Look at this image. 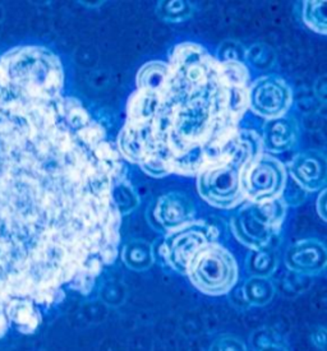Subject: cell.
I'll use <instances>...</instances> for the list:
<instances>
[{"mask_svg": "<svg viewBox=\"0 0 327 351\" xmlns=\"http://www.w3.org/2000/svg\"><path fill=\"white\" fill-rule=\"evenodd\" d=\"M278 267V256L269 247L252 250L248 258V269L253 276L269 278Z\"/></svg>", "mask_w": 327, "mask_h": 351, "instance_id": "obj_15", "label": "cell"}, {"mask_svg": "<svg viewBox=\"0 0 327 351\" xmlns=\"http://www.w3.org/2000/svg\"><path fill=\"white\" fill-rule=\"evenodd\" d=\"M297 123L287 117H281L266 123L261 137L262 148L275 154H280L289 149L297 142Z\"/></svg>", "mask_w": 327, "mask_h": 351, "instance_id": "obj_12", "label": "cell"}, {"mask_svg": "<svg viewBox=\"0 0 327 351\" xmlns=\"http://www.w3.org/2000/svg\"><path fill=\"white\" fill-rule=\"evenodd\" d=\"M219 230L202 220H192L186 225L169 231L161 245V256L170 267L186 275L188 263L198 250L215 243Z\"/></svg>", "mask_w": 327, "mask_h": 351, "instance_id": "obj_6", "label": "cell"}, {"mask_svg": "<svg viewBox=\"0 0 327 351\" xmlns=\"http://www.w3.org/2000/svg\"><path fill=\"white\" fill-rule=\"evenodd\" d=\"M123 262L133 271H146L154 265L155 257L150 243L142 239H132L122 250Z\"/></svg>", "mask_w": 327, "mask_h": 351, "instance_id": "obj_13", "label": "cell"}, {"mask_svg": "<svg viewBox=\"0 0 327 351\" xmlns=\"http://www.w3.org/2000/svg\"><path fill=\"white\" fill-rule=\"evenodd\" d=\"M208 351H248L247 345L233 335H221L216 337Z\"/></svg>", "mask_w": 327, "mask_h": 351, "instance_id": "obj_20", "label": "cell"}, {"mask_svg": "<svg viewBox=\"0 0 327 351\" xmlns=\"http://www.w3.org/2000/svg\"><path fill=\"white\" fill-rule=\"evenodd\" d=\"M291 91L280 77L265 75L250 84L248 108L265 119L281 118L289 110Z\"/></svg>", "mask_w": 327, "mask_h": 351, "instance_id": "obj_8", "label": "cell"}, {"mask_svg": "<svg viewBox=\"0 0 327 351\" xmlns=\"http://www.w3.org/2000/svg\"><path fill=\"white\" fill-rule=\"evenodd\" d=\"M287 184V169L278 158L260 152L245 167L241 186L244 201L267 202L280 198Z\"/></svg>", "mask_w": 327, "mask_h": 351, "instance_id": "obj_7", "label": "cell"}, {"mask_svg": "<svg viewBox=\"0 0 327 351\" xmlns=\"http://www.w3.org/2000/svg\"><path fill=\"white\" fill-rule=\"evenodd\" d=\"M258 351H289V349L285 346V343L284 345H271V346H266V348H263L261 350Z\"/></svg>", "mask_w": 327, "mask_h": 351, "instance_id": "obj_24", "label": "cell"}, {"mask_svg": "<svg viewBox=\"0 0 327 351\" xmlns=\"http://www.w3.org/2000/svg\"><path fill=\"white\" fill-rule=\"evenodd\" d=\"M186 275L206 295H225L238 281V265L233 254L215 241L202 247L191 258Z\"/></svg>", "mask_w": 327, "mask_h": 351, "instance_id": "obj_4", "label": "cell"}, {"mask_svg": "<svg viewBox=\"0 0 327 351\" xmlns=\"http://www.w3.org/2000/svg\"><path fill=\"white\" fill-rule=\"evenodd\" d=\"M275 295L274 284L267 278L252 276L243 285L244 300L253 306H263L271 303Z\"/></svg>", "mask_w": 327, "mask_h": 351, "instance_id": "obj_14", "label": "cell"}, {"mask_svg": "<svg viewBox=\"0 0 327 351\" xmlns=\"http://www.w3.org/2000/svg\"><path fill=\"white\" fill-rule=\"evenodd\" d=\"M311 341L319 351H326V327L319 326L311 333Z\"/></svg>", "mask_w": 327, "mask_h": 351, "instance_id": "obj_22", "label": "cell"}, {"mask_svg": "<svg viewBox=\"0 0 327 351\" xmlns=\"http://www.w3.org/2000/svg\"><path fill=\"white\" fill-rule=\"evenodd\" d=\"M196 207L186 194L179 192L161 195L154 207V219L159 228L171 231L195 220Z\"/></svg>", "mask_w": 327, "mask_h": 351, "instance_id": "obj_10", "label": "cell"}, {"mask_svg": "<svg viewBox=\"0 0 327 351\" xmlns=\"http://www.w3.org/2000/svg\"><path fill=\"white\" fill-rule=\"evenodd\" d=\"M63 86L45 47L0 56V339L35 332L66 287L90 294L119 252L112 189L127 169Z\"/></svg>", "mask_w": 327, "mask_h": 351, "instance_id": "obj_1", "label": "cell"}, {"mask_svg": "<svg viewBox=\"0 0 327 351\" xmlns=\"http://www.w3.org/2000/svg\"><path fill=\"white\" fill-rule=\"evenodd\" d=\"M136 91L118 137V152L152 178L195 176L233 147L248 109L250 72L205 47L183 43L169 62L154 60L137 74Z\"/></svg>", "mask_w": 327, "mask_h": 351, "instance_id": "obj_2", "label": "cell"}, {"mask_svg": "<svg viewBox=\"0 0 327 351\" xmlns=\"http://www.w3.org/2000/svg\"><path fill=\"white\" fill-rule=\"evenodd\" d=\"M326 1H306L303 7V21L311 29L319 35H326Z\"/></svg>", "mask_w": 327, "mask_h": 351, "instance_id": "obj_17", "label": "cell"}, {"mask_svg": "<svg viewBox=\"0 0 327 351\" xmlns=\"http://www.w3.org/2000/svg\"><path fill=\"white\" fill-rule=\"evenodd\" d=\"M251 343L252 348L256 351L261 350L266 346H271V345H284V341L281 339L280 335L270 330V328H261L253 332L251 336Z\"/></svg>", "mask_w": 327, "mask_h": 351, "instance_id": "obj_19", "label": "cell"}, {"mask_svg": "<svg viewBox=\"0 0 327 351\" xmlns=\"http://www.w3.org/2000/svg\"><path fill=\"white\" fill-rule=\"evenodd\" d=\"M112 201H114L118 213L122 215V217L124 215H128L132 211H134L140 202L138 195L127 179H123L114 186Z\"/></svg>", "mask_w": 327, "mask_h": 351, "instance_id": "obj_16", "label": "cell"}, {"mask_svg": "<svg viewBox=\"0 0 327 351\" xmlns=\"http://www.w3.org/2000/svg\"><path fill=\"white\" fill-rule=\"evenodd\" d=\"M289 171L300 188L315 192L324 188L326 183V158L319 151L309 149L300 152L290 161Z\"/></svg>", "mask_w": 327, "mask_h": 351, "instance_id": "obj_11", "label": "cell"}, {"mask_svg": "<svg viewBox=\"0 0 327 351\" xmlns=\"http://www.w3.org/2000/svg\"><path fill=\"white\" fill-rule=\"evenodd\" d=\"M260 152L261 137L253 130H239L228 156L197 176L199 195L220 210H230L242 204V174Z\"/></svg>", "mask_w": 327, "mask_h": 351, "instance_id": "obj_3", "label": "cell"}, {"mask_svg": "<svg viewBox=\"0 0 327 351\" xmlns=\"http://www.w3.org/2000/svg\"><path fill=\"white\" fill-rule=\"evenodd\" d=\"M316 207H317V213L319 215V217L324 221H326V189H322V192L318 195Z\"/></svg>", "mask_w": 327, "mask_h": 351, "instance_id": "obj_23", "label": "cell"}, {"mask_svg": "<svg viewBox=\"0 0 327 351\" xmlns=\"http://www.w3.org/2000/svg\"><path fill=\"white\" fill-rule=\"evenodd\" d=\"M195 7L189 1H160L158 13L160 17L168 22H182L192 16Z\"/></svg>", "mask_w": 327, "mask_h": 351, "instance_id": "obj_18", "label": "cell"}, {"mask_svg": "<svg viewBox=\"0 0 327 351\" xmlns=\"http://www.w3.org/2000/svg\"><path fill=\"white\" fill-rule=\"evenodd\" d=\"M326 263L327 250L325 244L313 238L294 243L285 254L287 267L295 274L306 276L319 275L325 271Z\"/></svg>", "mask_w": 327, "mask_h": 351, "instance_id": "obj_9", "label": "cell"}, {"mask_svg": "<svg viewBox=\"0 0 327 351\" xmlns=\"http://www.w3.org/2000/svg\"><path fill=\"white\" fill-rule=\"evenodd\" d=\"M287 207L281 197L267 202H247L232 217L234 237L250 250L269 247L280 231Z\"/></svg>", "mask_w": 327, "mask_h": 351, "instance_id": "obj_5", "label": "cell"}, {"mask_svg": "<svg viewBox=\"0 0 327 351\" xmlns=\"http://www.w3.org/2000/svg\"><path fill=\"white\" fill-rule=\"evenodd\" d=\"M270 51L271 50L269 47H262V45H254L248 51H245V58L254 66L267 68L274 62V56H265V54H269Z\"/></svg>", "mask_w": 327, "mask_h": 351, "instance_id": "obj_21", "label": "cell"}]
</instances>
